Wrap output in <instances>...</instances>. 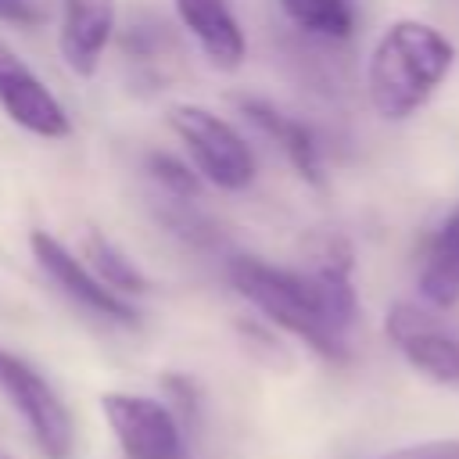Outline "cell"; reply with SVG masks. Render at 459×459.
Returning <instances> with one entry per match:
<instances>
[{"label": "cell", "mask_w": 459, "mask_h": 459, "mask_svg": "<svg viewBox=\"0 0 459 459\" xmlns=\"http://www.w3.org/2000/svg\"><path fill=\"white\" fill-rule=\"evenodd\" d=\"M283 14L316 39H348L355 29V11L348 0H280Z\"/></svg>", "instance_id": "13"}, {"label": "cell", "mask_w": 459, "mask_h": 459, "mask_svg": "<svg viewBox=\"0 0 459 459\" xmlns=\"http://www.w3.org/2000/svg\"><path fill=\"white\" fill-rule=\"evenodd\" d=\"M115 29V0H65L61 7V57L79 75L90 79L100 68V57L111 43Z\"/></svg>", "instance_id": "9"}, {"label": "cell", "mask_w": 459, "mask_h": 459, "mask_svg": "<svg viewBox=\"0 0 459 459\" xmlns=\"http://www.w3.org/2000/svg\"><path fill=\"white\" fill-rule=\"evenodd\" d=\"M237 108H240V115H244L258 133H265V136L283 151V158L298 169V176H305L308 183H323L319 140H316V133H312L301 118L280 111L276 104H269V100H262V97H237Z\"/></svg>", "instance_id": "10"}, {"label": "cell", "mask_w": 459, "mask_h": 459, "mask_svg": "<svg viewBox=\"0 0 459 459\" xmlns=\"http://www.w3.org/2000/svg\"><path fill=\"white\" fill-rule=\"evenodd\" d=\"M147 172H151V179L165 190V194H172V201L176 197H197L201 194V179H197V172L190 169V165H183L179 158H172V154H165V151H154V154H147Z\"/></svg>", "instance_id": "15"}, {"label": "cell", "mask_w": 459, "mask_h": 459, "mask_svg": "<svg viewBox=\"0 0 459 459\" xmlns=\"http://www.w3.org/2000/svg\"><path fill=\"white\" fill-rule=\"evenodd\" d=\"M169 126L208 183L219 190H244L255 183V154L226 118L197 104H176L169 111Z\"/></svg>", "instance_id": "3"}, {"label": "cell", "mask_w": 459, "mask_h": 459, "mask_svg": "<svg viewBox=\"0 0 459 459\" xmlns=\"http://www.w3.org/2000/svg\"><path fill=\"white\" fill-rule=\"evenodd\" d=\"M0 108L7 118L43 140H65L72 122L47 82L0 39Z\"/></svg>", "instance_id": "7"}, {"label": "cell", "mask_w": 459, "mask_h": 459, "mask_svg": "<svg viewBox=\"0 0 459 459\" xmlns=\"http://www.w3.org/2000/svg\"><path fill=\"white\" fill-rule=\"evenodd\" d=\"M226 276L233 290L280 330L294 333L330 362H348V333L359 301L351 287V255L341 240H330L312 269H280L251 255H233Z\"/></svg>", "instance_id": "1"}, {"label": "cell", "mask_w": 459, "mask_h": 459, "mask_svg": "<svg viewBox=\"0 0 459 459\" xmlns=\"http://www.w3.org/2000/svg\"><path fill=\"white\" fill-rule=\"evenodd\" d=\"M0 22H11V25H39L43 22V11L32 0H0Z\"/></svg>", "instance_id": "17"}, {"label": "cell", "mask_w": 459, "mask_h": 459, "mask_svg": "<svg viewBox=\"0 0 459 459\" xmlns=\"http://www.w3.org/2000/svg\"><path fill=\"white\" fill-rule=\"evenodd\" d=\"M391 344L405 355L412 369L437 384H459V337H452L445 326H437L423 308L416 305H394L384 323Z\"/></svg>", "instance_id": "8"}, {"label": "cell", "mask_w": 459, "mask_h": 459, "mask_svg": "<svg viewBox=\"0 0 459 459\" xmlns=\"http://www.w3.org/2000/svg\"><path fill=\"white\" fill-rule=\"evenodd\" d=\"M0 391L7 394V402L14 405V412L22 416L36 448L47 459L72 455L75 427H72L68 405L61 402V394L47 384V377L36 366H29L25 359H18L7 348H0Z\"/></svg>", "instance_id": "4"}, {"label": "cell", "mask_w": 459, "mask_h": 459, "mask_svg": "<svg viewBox=\"0 0 459 459\" xmlns=\"http://www.w3.org/2000/svg\"><path fill=\"white\" fill-rule=\"evenodd\" d=\"M29 244H32V255H36L39 269H43L75 305H82L86 312H93V316H100V319L122 323V326H136V323H140V312H136L118 290H111L82 258H75L57 237L36 230V233L29 237Z\"/></svg>", "instance_id": "6"}, {"label": "cell", "mask_w": 459, "mask_h": 459, "mask_svg": "<svg viewBox=\"0 0 459 459\" xmlns=\"http://www.w3.org/2000/svg\"><path fill=\"white\" fill-rule=\"evenodd\" d=\"M377 459H459V441H420V445L384 452Z\"/></svg>", "instance_id": "16"}, {"label": "cell", "mask_w": 459, "mask_h": 459, "mask_svg": "<svg viewBox=\"0 0 459 459\" xmlns=\"http://www.w3.org/2000/svg\"><path fill=\"white\" fill-rule=\"evenodd\" d=\"M452 61L455 50L434 25L416 18L394 22L373 47L366 72V86L377 115L398 122L420 111L452 72Z\"/></svg>", "instance_id": "2"}, {"label": "cell", "mask_w": 459, "mask_h": 459, "mask_svg": "<svg viewBox=\"0 0 459 459\" xmlns=\"http://www.w3.org/2000/svg\"><path fill=\"white\" fill-rule=\"evenodd\" d=\"M100 412L122 448V459H186L176 409L133 391L100 394Z\"/></svg>", "instance_id": "5"}, {"label": "cell", "mask_w": 459, "mask_h": 459, "mask_svg": "<svg viewBox=\"0 0 459 459\" xmlns=\"http://www.w3.org/2000/svg\"><path fill=\"white\" fill-rule=\"evenodd\" d=\"M176 14L215 68L230 72L244 61L247 39L226 0H176Z\"/></svg>", "instance_id": "11"}, {"label": "cell", "mask_w": 459, "mask_h": 459, "mask_svg": "<svg viewBox=\"0 0 459 459\" xmlns=\"http://www.w3.org/2000/svg\"><path fill=\"white\" fill-rule=\"evenodd\" d=\"M82 258H86V265H90L111 290H118V294H140V290H147V280L136 273V265H133L100 230H90V233L82 237Z\"/></svg>", "instance_id": "14"}, {"label": "cell", "mask_w": 459, "mask_h": 459, "mask_svg": "<svg viewBox=\"0 0 459 459\" xmlns=\"http://www.w3.org/2000/svg\"><path fill=\"white\" fill-rule=\"evenodd\" d=\"M420 290L427 301L448 308L459 301V208L434 230L420 262Z\"/></svg>", "instance_id": "12"}]
</instances>
